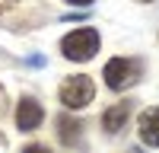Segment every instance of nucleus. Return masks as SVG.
<instances>
[{
  "label": "nucleus",
  "mask_w": 159,
  "mask_h": 153,
  "mask_svg": "<svg viewBox=\"0 0 159 153\" xmlns=\"http://www.w3.org/2000/svg\"><path fill=\"white\" fill-rule=\"evenodd\" d=\"M99 51V32L96 29H76L61 42V54L67 61H89Z\"/></svg>",
  "instance_id": "1"
},
{
  "label": "nucleus",
  "mask_w": 159,
  "mask_h": 153,
  "mask_svg": "<svg viewBox=\"0 0 159 153\" xmlns=\"http://www.w3.org/2000/svg\"><path fill=\"white\" fill-rule=\"evenodd\" d=\"M140 70H143L140 61L134 58H111L105 64V83H108V89H127L140 80Z\"/></svg>",
  "instance_id": "2"
},
{
  "label": "nucleus",
  "mask_w": 159,
  "mask_h": 153,
  "mask_svg": "<svg viewBox=\"0 0 159 153\" xmlns=\"http://www.w3.org/2000/svg\"><path fill=\"white\" fill-rule=\"evenodd\" d=\"M61 102L67 109H83V105H89L92 102V96H96V86H92V80L89 76H83V73H73V76H67V80L61 83Z\"/></svg>",
  "instance_id": "3"
},
{
  "label": "nucleus",
  "mask_w": 159,
  "mask_h": 153,
  "mask_svg": "<svg viewBox=\"0 0 159 153\" xmlns=\"http://www.w3.org/2000/svg\"><path fill=\"white\" fill-rule=\"evenodd\" d=\"M42 118H45V109L38 105L32 96H25L19 102V109H16V128L19 131H35V128L42 124Z\"/></svg>",
  "instance_id": "4"
},
{
  "label": "nucleus",
  "mask_w": 159,
  "mask_h": 153,
  "mask_svg": "<svg viewBox=\"0 0 159 153\" xmlns=\"http://www.w3.org/2000/svg\"><path fill=\"white\" fill-rule=\"evenodd\" d=\"M140 140L150 147H159V109H147L140 115Z\"/></svg>",
  "instance_id": "5"
},
{
  "label": "nucleus",
  "mask_w": 159,
  "mask_h": 153,
  "mask_svg": "<svg viewBox=\"0 0 159 153\" xmlns=\"http://www.w3.org/2000/svg\"><path fill=\"white\" fill-rule=\"evenodd\" d=\"M127 115H130V102H115V105L102 115L105 131H108V134H118V131L127 124Z\"/></svg>",
  "instance_id": "6"
},
{
  "label": "nucleus",
  "mask_w": 159,
  "mask_h": 153,
  "mask_svg": "<svg viewBox=\"0 0 159 153\" xmlns=\"http://www.w3.org/2000/svg\"><path fill=\"white\" fill-rule=\"evenodd\" d=\"M57 137H61L64 147H76L80 137H83V124L76 118H70V115H61L57 118Z\"/></svg>",
  "instance_id": "7"
},
{
  "label": "nucleus",
  "mask_w": 159,
  "mask_h": 153,
  "mask_svg": "<svg viewBox=\"0 0 159 153\" xmlns=\"http://www.w3.org/2000/svg\"><path fill=\"white\" fill-rule=\"evenodd\" d=\"M22 153H51V150H48V147H42V144H29Z\"/></svg>",
  "instance_id": "8"
},
{
  "label": "nucleus",
  "mask_w": 159,
  "mask_h": 153,
  "mask_svg": "<svg viewBox=\"0 0 159 153\" xmlns=\"http://www.w3.org/2000/svg\"><path fill=\"white\" fill-rule=\"evenodd\" d=\"M0 115H7V96H3V89H0Z\"/></svg>",
  "instance_id": "9"
},
{
  "label": "nucleus",
  "mask_w": 159,
  "mask_h": 153,
  "mask_svg": "<svg viewBox=\"0 0 159 153\" xmlns=\"http://www.w3.org/2000/svg\"><path fill=\"white\" fill-rule=\"evenodd\" d=\"M67 3H73V7H89L92 0H67Z\"/></svg>",
  "instance_id": "10"
},
{
  "label": "nucleus",
  "mask_w": 159,
  "mask_h": 153,
  "mask_svg": "<svg viewBox=\"0 0 159 153\" xmlns=\"http://www.w3.org/2000/svg\"><path fill=\"white\" fill-rule=\"evenodd\" d=\"M140 3H153V0H140Z\"/></svg>",
  "instance_id": "11"
}]
</instances>
